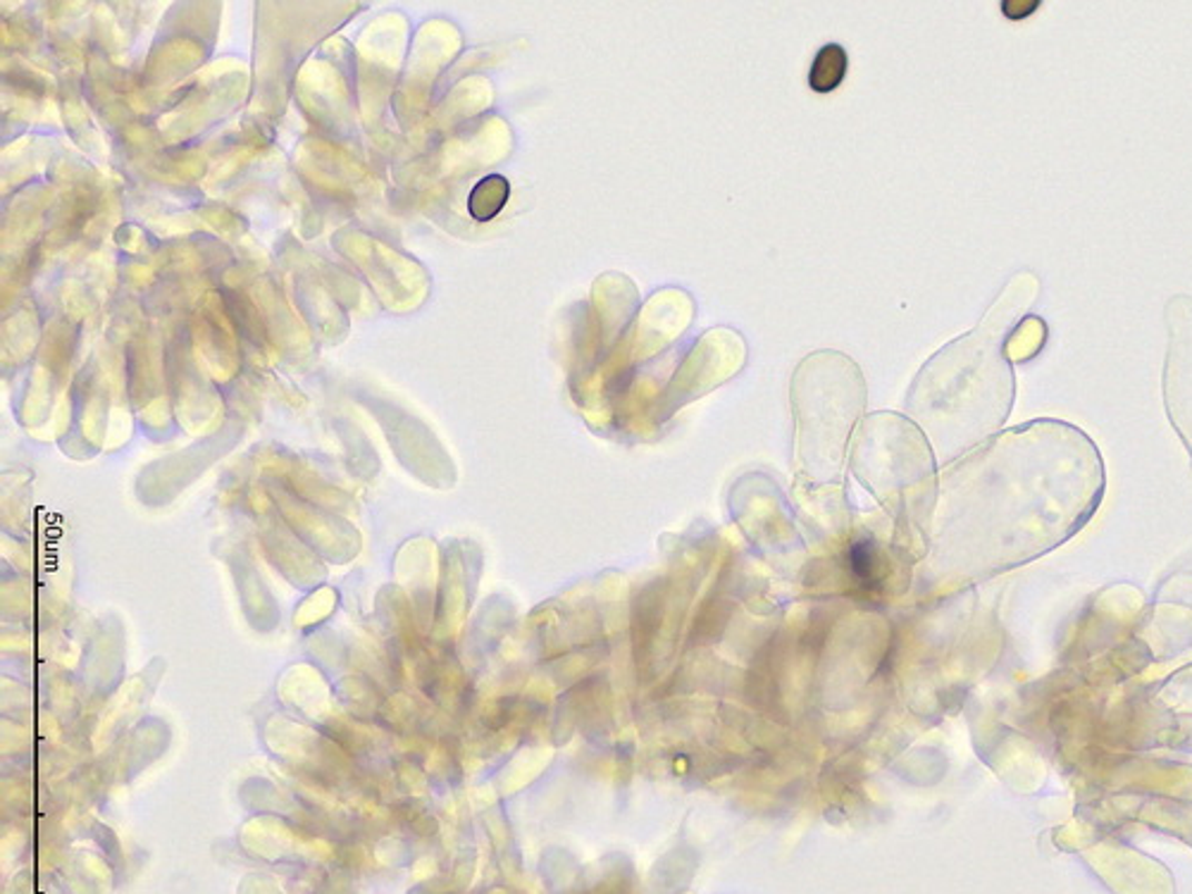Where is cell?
<instances>
[{"label":"cell","instance_id":"obj_7","mask_svg":"<svg viewBox=\"0 0 1192 894\" xmlns=\"http://www.w3.org/2000/svg\"><path fill=\"white\" fill-rule=\"evenodd\" d=\"M850 573L858 579L861 585L871 587L877 577H881V554H877L875 544L864 539L856 542L850 549Z\"/></svg>","mask_w":1192,"mask_h":894},{"label":"cell","instance_id":"obj_6","mask_svg":"<svg viewBox=\"0 0 1192 894\" xmlns=\"http://www.w3.org/2000/svg\"><path fill=\"white\" fill-rule=\"evenodd\" d=\"M1152 702L1171 711V714L1192 716V664L1169 675L1166 681L1156 687Z\"/></svg>","mask_w":1192,"mask_h":894},{"label":"cell","instance_id":"obj_3","mask_svg":"<svg viewBox=\"0 0 1192 894\" xmlns=\"http://www.w3.org/2000/svg\"><path fill=\"white\" fill-rule=\"evenodd\" d=\"M1121 821H1135L1152 831L1181 840L1192 850V799L1164 794H1129L1106 804Z\"/></svg>","mask_w":1192,"mask_h":894},{"label":"cell","instance_id":"obj_4","mask_svg":"<svg viewBox=\"0 0 1192 894\" xmlns=\"http://www.w3.org/2000/svg\"><path fill=\"white\" fill-rule=\"evenodd\" d=\"M847 68H850L847 51H844V48L837 43H827L814 58V64H811L808 87L816 93H831L844 81Z\"/></svg>","mask_w":1192,"mask_h":894},{"label":"cell","instance_id":"obj_1","mask_svg":"<svg viewBox=\"0 0 1192 894\" xmlns=\"http://www.w3.org/2000/svg\"><path fill=\"white\" fill-rule=\"evenodd\" d=\"M1104 463L1083 429L1035 420L992 441L954 487L952 556L966 577L1054 552L1095 516Z\"/></svg>","mask_w":1192,"mask_h":894},{"label":"cell","instance_id":"obj_2","mask_svg":"<svg viewBox=\"0 0 1192 894\" xmlns=\"http://www.w3.org/2000/svg\"><path fill=\"white\" fill-rule=\"evenodd\" d=\"M1169 354L1164 404L1169 420L1192 458V298L1175 296L1166 306Z\"/></svg>","mask_w":1192,"mask_h":894},{"label":"cell","instance_id":"obj_5","mask_svg":"<svg viewBox=\"0 0 1192 894\" xmlns=\"http://www.w3.org/2000/svg\"><path fill=\"white\" fill-rule=\"evenodd\" d=\"M508 193H510L508 181L501 175H491L479 181V185L473 189L468 210L475 220L487 222L501 212V208L508 201Z\"/></svg>","mask_w":1192,"mask_h":894}]
</instances>
